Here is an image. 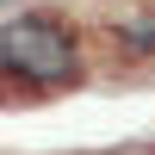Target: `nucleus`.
Returning <instances> with one entry per match:
<instances>
[{"label": "nucleus", "instance_id": "f257e3e1", "mask_svg": "<svg viewBox=\"0 0 155 155\" xmlns=\"http://www.w3.org/2000/svg\"><path fill=\"white\" fill-rule=\"evenodd\" d=\"M0 68H6L12 99L31 106L37 93L81 81V31L56 12H12L0 31Z\"/></svg>", "mask_w": 155, "mask_h": 155}, {"label": "nucleus", "instance_id": "f03ea898", "mask_svg": "<svg viewBox=\"0 0 155 155\" xmlns=\"http://www.w3.org/2000/svg\"><path fill=\"white\" fill-rule=\"evenodd\" d=\"M118 44H124V56H155V19L124 25V31H118Z\"/></svg>", "mask_w": 155, "mask_h": 155}]
</instances>
